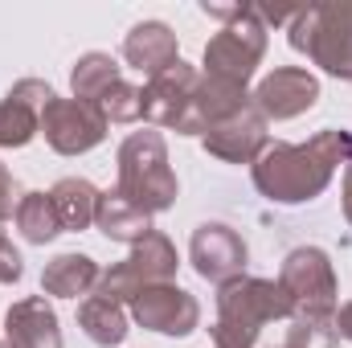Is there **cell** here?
Returning <instances> with one entry per match:
<instances>
[{
    "mask_svg": "<svg viewBox=\"0 0 352 348\" xmlns=\"http://www.w3.org/2000/svg\"><path fill=\"white\" fill-rule=\"evenodd\" d=\"M340 164H352V131L328 127L307 144H266V152L250 164V173L263 197L278 205H299L320 197Z\"/></svg>",
    "mask_w": 352,
    "mask_h": 348,
    "instance_id": "cell-1",
    "label": "cell"
},
{
    "mask_svg": "<svg viewBox=\"0 0 352 348\" xmlns=\"http://www.w3.org/2000/svg\"><path fill=\"white\" fill-rule=\"evenodd\" d=\"M295 303L274 279H230L217 291V324L213 348H254L258 332L270 320H291Z\"/></svg>",
    "mask_w": 352,
    "mask_h": 348,
    "instance_id": "cell-2",
    "label": "cell"
},
{
    "mask_svg": "<svg viewBox=\"0 0 352 348\" xmlns=\"http://www.w3.org/2000/svg\"><path fill=\"white\" fill-rule=\"evenodd\" d=\"M119 197L135 209L164 213L176 205V173L168 168V144L160 131H131L119 148Z\"/></svg>",
    "mask_w": 352,
    "mask_h": 348,
    "instance_id": "cell-3",
    "label": "cell"
},
{
    "mask_svg": "<svg viewBox=\"0 0 352 348\" xmlns=\"http://www.w3.org/2000/svg\"><path fill=\"white\" fill-rule=\"evenodd\" d=\"M287 33L295 54H307L332 78L352 83V0L299 8Z\"/></svg>",
    "mask_w": 352,
    "mask_h": 348,
    "instance_id": "cell-4",
    "label": "cell"
},
{
    "mask_svg": "<svg viewBox=\"0 0 352 348\" xmlns=\"http://www.w3.org/2000/svg\"><path fill=\"white\" fill-rule=\"evenodd\" d=\"M263 54H266V25L258 21V8L254 4H238V12L205 45V74L246 87L254 78Z\"/></svg>",
    "mask_w": 352,
    "mask_h": 348,
    "instance_id": "cell-5",
    "label": "cell"
},
{
    "mask_svg": "<svg viewBox=\"0 0 352 348\" xmlns=\"http://www.w3.org/2000/svg\"><path fill=\"white\" fill-rule=\"evenodd\" d=\"M176 266H180V259H176L173 238L160 234V230H152L148 238H140V242L131 246V254L123 262H115L111 270H102L94 295H107V299H115V303H131L144 287H152V283H173Z\"/></svg>",
    "mask_w": 352,
    "mask_h": 348,
    "instance_id": "cell-6",
    "label": "cell"
},
{
    "mask_svg": "<svg viewBox=\"0 0 352 348\" xmlns=\"http://www.w3.org/2000/svg\"><path fill=\"white\" fill-rule=\"evenodd\" d=\"M197 83H201V74L188 62H173L164 74L148 78L144 119L156 127H173L180 135H205V123L197 115Z\"/></svg>",
    "mask_w": 352,
    "mask_h": 348,
    "instance_id": "cell-7",
    "label": "cell"
},
{
    "mask_svg": "<svg viewBox=\"0 0 352 348\" xmlns=\"http://www.w3.org/2000/svg\"><path fill=\"white\" fill-rule=\"evenodd\" d=\"M278 287L291 295L295 316H336L340 287H336L332 259H328L320 246H299V250H291V254L283 259V270H278Z\"/></svg>",
    "mask_w": 352,
    "mask_h": 348,
    "instance_id": "cell-8",
    "label": "cell"
},
{
    "mask_svg": "<svg viewBox=\"0 0 352 348\" xmlns=\"http://www.w3.org/2000/svg\"><path fill=\"white\" fill-rule=\"evenodd\" d=\"M41 135L58 156H82L107 140V119L78 98H54L41 111Z\"/></svg>",
    "mask_w": 352,
    "mask_h": 348,
    "instance_id": "cell-9",
    "label": "cell"
},
{
    "mask_svg": "<svg viewBox=\"0 0 352 348\" xmlns=\"http://www.w3.org/2000/svg\"><path fill=\"white\" fill-rule=\"evenodd\" d=\"M131 320L148 332H160V336H192L197 324H201V303L176 287V283H152L144 287L135 299H131Z\"/></svg>",
    "mask_w": 352,
    "mask_h": 348,
    "instance_id": "cell-10",
    "label": "cell"
},
{
    "mask_svg": "<svg viewBox=\"0 0 352 348\" xmlns=\"http://www.w3.org/2000/svg\"><path fill=\"white\" fill-rule=\"evenodd\" d=\"M246 259H250V250H246V242H242L238 230H230V226H221V221H205V226L192 230L188 262H192V270H197L201 279L226 287L230 279H242Z\"/></svg>",
    "mask_w": 352,
    "mask_h": 348,
    "instance_id": "cell-11",
    "label": "cell"
},
{
    "mask_svg": "<svg viewBox=\"0 0 352 348\" xmlns=\"http://www.w3.org/2000/svg\"><path fill=\"white\" fill-rule=\"evenodd\" d=\"M58 94L41 78H21L0 98V148H25L41 131V111Z\"/></svg>",
    "mask_w": 352,
    "mask_h": 348,
    "instance_id": "cell-12",
    "label": "cell"
},
{
    "mask_svg": "<svg viewBox=\"0 0 352 348\" xmlns=\"http://www.w3.org/2000/svg\"><path fill=\"white\" fill-rule=\"evenodd\" d=\"M320 98V78L299 70V66H278L270 70L258 90L250 94V102L263 111V119H295L303 111H311Z\"/></svg>",
    "mask_w": 352,
    "mask_h": 348,
    "instance_id": "cell-13",
    "label": "cell"
},
{
    "mask_svg": "<svg viewBox=\"0 0 352 348\" xmlns=\"http://www.w3.org/2000/svg\"><path fill=\"white\" fill-rule=\"evenodd\" d=\"M266 144H270L266 140V119L254 102L205 131V152L226 160V164H254L266 152Z\"/></svg>",
    "mask_w": 352,
    "mask_h": 348,
    "instance_id": "cell-14",
    "label": "cell"
},
{
    "mask_svg": "<svg viewBox=\"0 0 352 348\" xmlns=\"http://www.w3.org/2000/svg\"><path fill=\"white\" fill-rule=\"evenodd\" d=\"M0 348H62V328L54 307L41 295H29L4 312V345Z\"/></svg>",
    "mask_w": 352,
    "mask_h": 348,
    "instance_id": "cell-15",
    "label": "cell"
},
{
    "mask_svg": "<svg viewBox=\"0 0 352 348\" xmlns=\"http://www.w3.org/2000/svg\"><path fill=\"white\" fill-rule=\"evenodd\" d=\"M123 62L148 78L164 74L173 62H180V50H176V33L164 21H140L127 37H123Z\"/></svg>",
    "mask_w": 352,
    "mask_h": 348,
    "instance_id": "cell-16",
    "label": "cell"
},
{
    "mask_svg": "<svg viewBox=\"0 0 352 348\" xmlns=\"http://www.w3.org/2000/svg\"><path fill=\"white\" fill-rule=\"evenodd\" d=\"M98 279H102V266L90 254H58L41 270V291L58 299H78L98 287Z\"/></svg>",
    "mask_w": 352,
    "mask_h": 348,
    "instance_id": "cell-17",
    "label": "cell"
},
{
    "mask_svg": "<svg viewBox=\"0 0 352 348\" xmlns=\"http://www.w3.org/2000/svg\"><path fill=\"white\" fill-rule=\"evenodd\" d=\"M94 226H98V230H102L111 242H131V246L156 230V226H152V217H148L144 209H135L127 197H119V188L98 197V213H94Z\"/></svg>",
    "mask_w": 352,
    "mask_h": 348,
    "instance_id": "cell-18",
    "label": "cell"
},
{
    "mask_svg": "<svg viewBox=\"0 0 352 348\" xmlns=\"http://www.w3.org/2000/svg\"><path fill=\"white\" fill-rule=\"evenodd\" d=\"M98 188L82 180V176H66V180H58L54 188H50V201H54V213H58V221H62V230H87L94 226V213H98Z\"/></svg>",
    "mask_w": 352,
    "mask_h": 348,
    "instance_id": "cell-19",
    "label": "cell"
},
{
    "mask_svg": "<svg viewBox=\"0 0 352 348\" xmlns=\"http://www.w3.org/2000/svg\"><path fill=\"white\" fill-rule=\"evenodd\" d=\"M78 328L98 348L123 345V336H127V312H123V303H115L107 295H87L78 303Z\"/></svg>",
    "mask_w": 352,
    "mask_h": 348,
    "instance_id": "cell-20",
    "label": "cell"
},
{
    "mask_svg": "<svg viewBox=\"0 0 352 348\" xmlns=\"http://www.w3.org/2000/svg\"><path fill=\"white\" fill-rule=\"evenodd\" d=\"M246 107H250V94H246V87L226 83V78H209V74H201V83H197V115H201L205 131H209L213 123H221V119H230V115L246 111Z\"/></svg>",
    "mask_w": 352,
    "mask_h": 348,
    "instance_id": "cell-21",
    "label": "cell"
},
{
    "mask_svg": "<svg viewBox=\"0 0 352 348\" xmlns=\"http://www.w3.org/2000/svg\"><path fill=\"white\" fill-rule=\"evenodd\" d=\"M119 78H123V74H119V62H115L111 54H82V58L74 62V70H70L74 98H78V102H90V107L115 87Z\"/></svg>",
    "mask_w": 352,
    "mask_h": 348,
    "instance_id": "cell-22",
    "label": "cell"
},
{
    "mask_svg": "<svg viewBox=\"0 0 352 348\" xmlns=\"http://www.w3.org/2000/svg\"><path fill=\"white\" fill-rule=\"evenodd\" d=\"M16 230H21V238L33 242V246H45V242H54V238L62 234V221H58V213H54L50 193H25V197H21V205H16Z\"/></svg>",
    "mask_w": 352,
    "mask_h": 348,
    "instance_id": "cell-23",
    "label": "cell"
},
{
    "mask_svg": "<svg viewBox=\"0 0 352 348\" xmlns=\"http://www.w3.org/2000/svg\"><path fill=\"white\" fill-rule=\"evenodd\" d=\"M94 111H98L107 123H135V119H144V90L119 78L115 87L94 102Z\"/></svg>",
    "mask_w": 352,
    "mask_h": 348,
    "instance_id": "cell-24",
    "label": "cell"
},
{
    "mask_svg": "<svg viewBox=\"0 0 352 348\" xmlns=\"http://www.w3.org/2000/svg\"><path fill=\"white\" fill-rule=\"evenodd\" d=\"M21 274H25V262H21V250L0 234V283H21Z\"/></svg>",
    "mask_w": 352,
    "mask_h": 348,
    "instance_id": "cell-25",
    "label": "cell"
},
{
    "mask_svg": "<svg viewBox=\"0 0 352 348\" xmlns=\"http://www.w3.org/2000/svg\"><path fill=\"white\" fill-rule=\"evenodd\" d=\"M21 188H16V180H12V173L0 164V221H8V217H16V205H21Z\"/></svg>",
    "mask_w": 352,
    "mask_h": 348,
    "instance_id": "cell-26",
    "label": "cell"
},
{
    "mask_svg": "<svg viewBox=\"0 0 352 348\" xmlns=\"http://www.w3.org/2000/svg\"><path fill=\"white\" fill-rule=\"evenodd\" d=\"M336 332H340L344 340H352V303H344V307L336 312Z\"/></svg>",
    "mask_w": 352,
    "mask_h": 348,
    "instance_id": "cell-27",
    "label": "cell"
},
{
    "mask_svg": "<svg viewBox=\"0 0 352 348\" xmlns=\"http://www.w3.org/2000/svg\"><path fill=\"white\" fill-rule=\"evenodd\" d=\"M344 217L352 221V164H349V173H344Z\"/></svg>",
    "mask_w": 352,
    "mask_h": 348,
    "instance_id": "cell-28",
    "label": "cell"
},
{
    "mask_svg": "<svg viewBox=\"0 0 352 348\" xmlns=\"http://www.w3.org/2000/svg\"><path fill=\"white\" fill-rule=\"evenodd\" d=\"M270 348H274V345H270ZM278 348H303V345H295V340H283Z\"/></svg>",
    "mask_w": 352,
    "mask_h": 348,
    "instance_id": "cell-29",
    "label": "cell"
}]
</instances>
